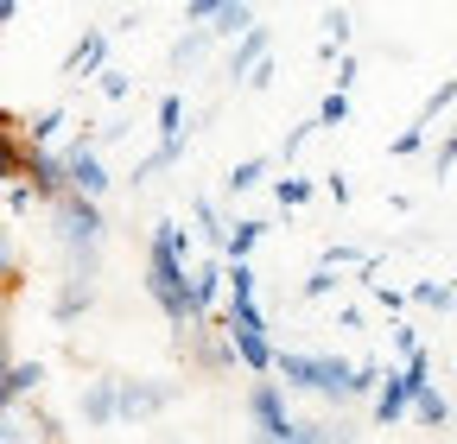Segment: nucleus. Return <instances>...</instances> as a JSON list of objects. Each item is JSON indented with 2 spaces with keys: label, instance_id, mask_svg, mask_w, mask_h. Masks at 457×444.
<instances>
[{
  "label": "nucleus",
  "instance_id": "obj_1",
  "mask_svg": "<svg viewBox=\"0 0 457 444\" xmlns=\"http://www.w3.org/2000/svg\"><path fill=\"white\" fill-rule=\"evenodd\" d=\"M146 292H153V305L165 311V324L179 330V337L210 330L197 317V305H191V235L171 216L153 222V242H146Z\"/></svg>",
  "mask_w": 457,
  "mask_h": 444
},
{
  "label": "nucleus",
  "instance_id": "obj_2",
  "mask_svg": "<svg viewBox=\"0 0 457 444\" xmlns=\"http://www.w3.org/2000/svg\"><path fill=\"white\" fill-rule=\"evenodd\" d=\"M273 374H279L286 387H305V394H318V400H337V407H350V400H356V362H350V356L279 349Z\"/></svg>",
  "mask_w": 457,
  "mask_h": 444
},
{
  "label": "nucleus",
  "instance_id": "obj_3",
  "mask_svg": "<svg viewBox=\"0 0 457 444\" xmlns=\"http://www.w3.org/2000/svg\"><path fill=\"white\" fill-rule=\"evenodd\" d=\"M51 216H57V242L71 254V280H96V254H102V235H108L102 203L96 197H64Z\"/></svg>",
  "mask_w": 457,
  "mask_h": 444
},
{
  "label": "nucleus",
  "instance_id": "obj_4",
  "mask_svg": "<svg viewBox=\"0 0 457 444\" xmlns=\"http://www.w3.org/2000/svg\"><path fill=\"white\" fill-rule=\"evenodd\" d=\"M432 387V356L420 349L413 362H400V368H387V381H381V394H375V425L387 432V425H400L413 413V400Z\"/></svg>",
  "mask_w": 457,
  "mask_h": 444
},
{
  "label": "nucleus",
  "instance_id": "obj_5",
  "mask_svg": "<svg viewBox=\"0 0 457 444\" xmlns=\"http://www.w3.org/2000/svg\"><path fill=\"white\" fill-rule=\"evenodd\" d=\"M248 425H254V444H286L299 432V419L286 413V387L279 381H254L248 387Z\"/></svg>",
  "mask_w": 457,
  "mask_h": 444
},
{
  "label": "nucleus",
  "instance_id": "obj_6",
  "mask_svg": "<svg viewBox=\"0 0 457 444\" xmlns=\"http://www.w3.org/2000/svg\"><path fill=\"white\" fill-rule=\"evenodd\" d=\"M64 159H71V197H108V165H102V152H96V134H77L71 146H64Z\"/></svg>",
  "mask_w": 457,
  "mask_h": 444
},
{
  "label": "nucleus",
  "instance_id": "obj_7",
  "mask_svg": "<svg viewBox=\"0 0 457 444\" xmlns=\"http://www.w3.org/2000/svg\"><path fill=\"white\" fill-rule=\"evenodd\" d=\"M26 185H32V197L38 203H64L71 197V159L64 152H51V146H32V159H26Z\"/></svg>",
  "mask_w": 457,
  "mask_h": 444
},
{
  "label": "nucleus",
  "instance_id": "obj_8",
  "mask_svg": "<svg viewBox=\"0 0 457 444\" xmlns=\"http://www.w3.org/2000/svg\"><path fill=\"white\" fill-rule=\"evenodd\" d=\"M0 444H64V432H57L51 413H38V407L26 400V407H7V413H0Z\"/></svg>",
  "mask_w": 457,
  "mask_h": 444
},
{
  "label": "nucleus",
  "instance_id": "obj_9",
  "mask_svg": "<svg viewBox=\"0 0 457 444\" xmlns=\"http://www.w3.org/2000/svg\"><path fill=\"white\" fill-rule=\"evenodd\" d=\"M179 400V381H128L121 374V425H140Z\"/></svg>",
  "mask_w": 457,
  "mask_h": 444
},
{
  "label": "nucleus",
  "instance_id": "obj_10",
  "mask_svg": "<svg viewBox=\"0 0 457 444\" xmlns=\"http://www.w3.org/2000/svg\"><path fill=\"white\" fill-rule=\"evenodd\" d=\"M83 419L89 425H121V374H96L83 387Z\"/></svg>",
  "mask_w": 457,
  "mask_h": 444
},
{
  "label": "nucleus",
  "instance_id": "obj_11",
  "mask_svg": "<svg viewBox=\"0 0 457 444\" xmlns=\"http://www.w3.org/2000/svg\"><path fill=\"white\" fill-rule=\"evenodd\" d=\"M108 26H89L77 45H71V58H64V77H102L108 70Z\"/></svg>",
  "mask_w": 457,
  "mask_h": 444
},
{
  "label": "nucleus",
  "instance_id": "obj_12",
  "mask_svg": "<svg viewBox=\"0 0 457 444\" xmlns=\"http://www.w3.org/2000/svg\"><path fill=\"white\" fill-rule=\"evenodd\" d=\"M228 292V260L216 254V260H197L191 267V305H197V317L210 324V311H216V299Z\"/></svg>",
  "mask_w": 457,
  "mask_h": 444
},
{
  "label": "nucleus",
  "instance_id": "obj_13",
  "mask_svg": "<svg viewBox=\"0 0 457 444\" xmlns=\"http://www.w3.org/2000/svg\"><path fill=\"white\" fill-rule=\"evenodd\" d=\"M261 64H267V26H254L248 38H236V51H228V83H248Z\"/></svg>",
  "mask_w": 457,
  "mask_h": 444
},
{
  "label": "nucleus",
  "instance_id": "obj_14",
  "mask_svg": "<svg viewBox=\"0 0 457 444\" xmlns=\"http://www.w3.org/2000/svg\"><path fill=\"white\" fill-rule=\"evenodd\" d=\"M267 235V222H254V216H236V222H228V242H222V260L228 267H242L248 254H254V242Z\"/></svg>",
  "mask_w": 457,
  "mask_h": 444
},
{
  "label": "nucleus",
  "instance_id": "obj_15",
  "mask_svg": "<svg viewBox=\"0 0 457 444\" xmlns=\"http://www.w3.org/2000/svg\"><path fill=\"white\" fill-rule=\"evenodd\" d=\"M89 305H96V286H89V280H64V286H57V299H51V317H57V324H77Z\"/></svg>",
  "mask_w": 457,
  "mask_h": 444
},
{
  "label": "nucleus",
  "instance_id": "obj_16",
  "mask_svg": "<svg viewBox=\"0 0 457 444\" xmlns=\"http://www.w3.org/2000/svg\"><path fill=\"white\" fill-rule=\"evenodd\" d=\"M267 172H273V152H254V159H242V165H228V172H222V191L242 197V191L267 185Z\"/></svg>",
  "mask_w": 457,
  "mask_h": 444
},
{
  "label": "nucleus",
  "instance_id": "obj_17",
  "mask_svg": "<svg viewBox=\"0 0 457 444\" xmlns=\"http://www.w3.org/2000/svg\"><path fill=\"white\" fill-rule=\"evenodd\" d=\"M254 32V7L248 0H222V13L210 20V38H248Z\"/></svg>",
  "mask_w": 457,
  "mask_h": 444
},
{
  "label": "nucleus",
  "instance_id": "obj_18",
  "mask_svg": "<svg viewBox=\"0 0 457 444\" xmlns=\"http://www.w3.org/2000/svg\"><path fill=\"white\" fill-rule=\"evenodd\" d=\"M413 419H420L426 432H438V425H451V419H457V407H451V400L438 394V387H426V394L413 400Z\"/></svg>",
  "mask_w": 457,
  "mask_h": 444
},
{
  "label": "nucleus",
  "instance_id": "obj_19",
  "mask_svg": "<svg viewBox=\"0 0 457 444\" xmlns=\"http://www.w3.org/2000/svg\"><path fill=\"white\" fill-rule=\"evenodd\" d=\"M159 146H185V102L159 95Z\"/></svg>",
  "mask_w": 457,
  "mask_h": 444
},
{
  "label": "nucleus",
  "instance_id": "obj_20",
  "mask_svg": "<svg viewBox=\"0 0 457 444\" xmlns=\"http://www.w3.org/2000/svg\"><path fill=\"white\" fill-rule=\"evenodd\" d=\"M318 26H324V51H330V58H343V51H350V13H343V7H324Z\"/></svg>",
  "mask_w": 457,
  "mask_h": 444
},
{
  "label": "nucleus",
  "instance_id": "obj_21",
  "mask_svg": "<svg viewBox=\"0 0 457 444\" xmlns=\"http://www.w3.org/2000/svg\"><path fill=\"white\" fill-rule=\"evenodd\" d=\"M38 381H45V362H20V368L7 374V400H13V407H26V400L38 394Z\"/></svg>",
  "mask_w": 457,
  "mask_h": 444
},
{
  "label": "nucleus",
  "instance_id": "obj_22",
  "mask_svg": "<svg viewBox=\"0 0 457 444\" xmlns=\"http://www.w3.org/2000/svg\"><path fill=\"white\" fill-rule=\"evenodd\" d=\"M20 292V248L7 235V222H0V299H13Z\"/></svg>",
  "mask_w": 457,
  "mask_h": 444
},
{
  "label": "nucleus",
  "instance_id": "obj_23",
  "mask_svg": "<svg viewBox=\"0 0 457 444\" xmlns=\"http://www.w3.org/2000/svg\"><path fill=\"white\" fill-rule=\"evenodd\" d=\"M57 134H64V108H38V115L26 121V146H51Z\"/></svg>",
  "mask_w": 457,
  "mask_h": 444
},
{
  "label": "nucleus",
  "instance_id": "obj_24",
  "mask_svg": "<svg viewBox=\"0 0 457 444\" xmlns=\"http://www.w3.org/2000/svg\"><path fill=\"white\" fill-rule=\"evenodd\" d=\"M179 159H185V146H153V152H146V159L134 165V172H128V178H134V185H146L153 172H165V165H179Z\"/></svg>",
  "mask_w": 457,
  "mask_h": 444
},
{
  "label": "nucleus",
  "instance_id": "obj_25",
  "mask_svg": "<svg viewBox=\"0 0 457 444\" xmlns=\"http://www.w3.org/2000/svg\"><path fill=\"white\" fill-rule=\"evenodd\" d=\"M312 191H318L312 178H273V203H279V210H299V203H312Z\"/></svg>",
  "mask_w": 457,
  "mask_h": 444
},
{
  "label": "nucleus",
  "instance_id": "obj_26",
  "mask_svg": "<svg viewBox=\"0 0 457 444\" xmlns=\"http://www.w3.org/2000/svg\"><path fill=\"white\" fill-rule=\"evenodd\" d=\"M191 216H197V222H204V235H210V248H216V254H222V242H228V222H222V216H216V203H210V197H197V203H191Z\"/></svg>",
  "mask_w": 457,
  "mask_h": 444
},
{
  "label": "nucleus",
  "instance_id": "obj_27",
  "mask_svg": "<svg viewBox=\"0 0 457 444\" xmlns=\"http://www.w3.org/2000/svg\"><path fill=\"white\" fill-rule=\"evenodd\" d=\"M286 444H343V425H330V419H305Z\"/></svg>",
  "mask_w": 457,
  "mask_h": 444
},
{
  "label": "nucleus",
  "instance_id": "obj_28",
  "mask_svg": "<svg viewBox=\"0 0 457 444\" xmlns=\"http://www.w3.org/2000/svg\"><path fill=\"white\" fill-rule=\"evenodd\" d=\"M413 305H432V311H451L457 305V286H438V280H420L413 292H407Z\"/></svg>",
  "mask_w": 457,
  "mask_h": 444
},
{
  "label": "nucleus",
  "instance_id": "obj_29",
  "mask_svg": "<svg viewBox=\"0 0 457 444\" xmlns=\"http://www.w3.org/2000/svg\"><path fill=\"white\" fill-rule=\"evenodd\" d=\"M204 45H210V26H197V32H185L179 45H171V64H179V70H185V64H197V58H204Z\"/></svg>",
  "mask_w": 457,
  "mask_h": 444
},
{
  "label": "nucleus",
  "instance_id": "obj_30",
  "mask_svg": "<svg viewBox=\"0 0 457 444\" xmlns=\"http://www.w3.org/2000/svg\"><path fill=\"white\" fill-rule=\"evenodd\" d=\"M343 121H350V95L330 89V95L318 102V127H343Z\"/></svg>",
  "mask_w": 457,
  "mask_h": 444
},
{
  "label": "nucleus",
  "instance_id": "obj_31",
  "mask_svg": "<svg viewBox=\"0 0 457 444\" xmlns=\"http://www.w3.org/2000/svg\"><path fill=\"white\" fill-rule=\"evenodd\" d=\"M330 292H337V273H330V267H312L305 286H299V299H330Z\"/></svg>",
  "mask_w": 457,
  "mask_h": 444
},
{
  "label": "nucleus",
  "instance_id": "obj_32",
  "mask_svg": "<svg viewBox=\"0 0 457 444\" xmlns=\"http://www.w3.org/2000/svg\"><path fill=\"white\" fill-rule=\"evenodd\" d=\"M451 165H457V127L438 140V152H432V178H451Z\"/></svg>",
  "mask_w": 457,
  "mask_h": 444
},
{
  "label": "nucleus",
  "instance_id": "obj_33",
  "mask_svg": "<svg viewBox=\"0 0 457 444\" xmlns=\"http://www.w3.org/2000/svg\"><path fill=\"white\" fill-rule=\"evenodd\" d=\"M420 146H426V121H413L407 134H394V159H413Z\"/></svg>",
  "mask_w": 457,
  "mask_h": 444
},
{
  "label": "nucleus",
  "instance_id": "obj_34",
  "mask_svg": "<svg viewBox=\"0 0 457 444\" xmlns=\"http://www.w3.org/2000/svg\"><path fill=\"white\" fill-rule=\"evenodd\" d=\"M20 368V356H13V330H7V311H0V381H7Z\"/></svg>",
  "mask_w": 457,
  "mask_h": 444
},
{
  "label": "nucleus",
  "instance_id": "obj_35",
  "mask_svg": "<svg viewBox=\"0 0 457 444\" xmlns=\"http://www.w3.org/2000/svg\"><path fill=\"white\" fill-rule=\"evenodd\" d=\"M394 349H400V362H413L420 356V330L413 324H394Z\"/></svg>",
  "mask_w": 457,
  "mask_h": 444
},
{
  "label": "nucleus",
  "instance_id": "obj_36",
  "mask_svg": "<svg viewBox=\"0 0 457 444\" xmlns=\"http://www.w3.org/2000/svg\"><path fill=\"white\" fill-rule=\"evenodd\" d=\"M128 89H134V83H128V70H114V64L102 70V95H108V102H121Z\"/></svg>",
  "mask_w": 457,
  "mask_h": 444
},
{
  "label": "nucleus",
  "instance_id": "obj_37",
  "mask_svg": "<svg viewBox=\"0 0 457 444\" xmlns=\"http://www.w3.org/2000/svg\"><path fill=\"white\" fill-rule=\"evenodd\" d=\"M312 134H318V121H305V127H293V134H286V140H279V159H293V152H299V146H305Z\"/></svg>",
  "mask_w": 457,
  "mask_h": 444
},
{
  "label": "nucleus",
  "instance_id": "obj_38",
  "mask_svg": "<svg viewBox=\"0 0 457 444\" xmlns=\"http://www.w3.org/2000/svg\"><path fill=\"white\" fill-rule=\"evenodd\" d=\"M350 83H356V51H343V58H337V89L350 95Z\"/></svg>",
  "mask_w": 457,
  "mask_h": 444
},
{
  "label": "nucleus",
  "instance_id": "obj_39",
  "mask_svg": "<svg viewBox=\"0 0 457 444\" xmlns=\"http://www.w3.org/2000/svg\"><path fill=\"white\" fill-rule=\"evenodd\" d=\"M369 292H375V305H381V311H400V305H407V292H394V286H381V280H375Z\"/></svg>",
  "mask_w": 457,
  "mask_h": 444
},
{
  "label": "nucleus",
  "instance_id": "obj_40",
  "mask_svg": "<svg viewBox=\"0 0 457 444\" xmlns=\"http://www.w3.org/2000/svg\"><path fill=\"white\" fill-rule=\"evenodd\" d=\"M32 203H38V197H32V185H13V191H7V210H13V216H20V210H32Z\"/></svg>",
  "mask_w": 457,
  "mask_h": 444
},
{
  "label": "nucleus",
  "instance_id": "obj_41",
  "mask_svg": "<svg viewBox=\"0 0 457 444\" xmlns=\"http://www.w3.org/2000/svg\"><path fill=\"white\" fill-rule=\"evenodd\" d=\"M222 13V0H191V7H185V20H216Z\"/></svg>",
  "mask_w": 457,
  "mask_h": 444
},
{
  "label": "nucleus",
  "instance_id": "obj_42",
  "mask_svg": "<svg viewBox=\"0 0 457 444\" xmlns=\"http://www.w3.org/2000/svg\"><path fill=\"white\" fill-rule=\"evenodd\" d=\"M324 191H330L337 203H350V178H343V172H324Z\"/></svg>",
  "mask_w": 457,
  "mask_h": 444
},
{
  "label": "nucleus",
  "instance_id": "obj_43",
  "mask_svg": "<svg viewBox=\"0 0 457 444\" xmlns=\"http://www.w3.org/2000/svg\"><path fill=\"white\" fill-rule=\"evenodd\" d=\"M7 20H20V0H0V26H7Z\"/></svg>",
  "mask_w": 457,
  "mask_h": 444
},
{
  "label": "nucleus",
  "instance_id": "obj_44",
  "mask_svg": "<svg viewBox=\"0 0 457 444\" xmlns=\"http://www.w3.org/2000/svg\"><path fill=\"white\" fill-rule=\"evenodd\" d=\"M7 127H13V121H7V115H0V134H7Z\"/></svg>",
  "mask_w": 457,
  "mask_h": 444
},
{
  "label": "nucleus",
  "instance_id": "obj_45",
  "mask_svg": "<svg viewBox=\"0 0 457 444\" xmlns=\"http://www.w3.org/2000/svg\"><path fill=\"white\" fill-rule=\"evenodd\" d=\"M451 83H457V77H451Z\"/></svg>",
  "mask_w": 457,
  "mask_h": 444
},
{
  "label": "nucleus",
  "instance_id": "obj_46",
  "mask_svg": "<svg viewBox=\"0 0 457 444\" xmlns=\"http://www.w3.org/2000/svg\"><path fill=\"white\" fill-rule=\"evenodd\" d=\"M451 407H457V400H451Z\"/></svg>",
  "mask_w": 457,
  "mask_h": 444
}]
</instances>
